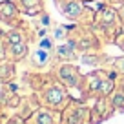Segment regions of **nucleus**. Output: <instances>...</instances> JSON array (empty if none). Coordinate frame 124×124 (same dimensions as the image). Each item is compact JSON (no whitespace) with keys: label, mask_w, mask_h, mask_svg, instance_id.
<instances>
[{"label":"nucleus","mask_w":124,"mask_h":124,"mask_svg":"<svg viewBox=\"0 0 124 124\" xmlns=\"http://www.w3.org/2000/svg\"><path fill=\"white\" fill-rule=\"evenodd\" d=\"M60 124H93L91 109H88L84 104H78V102H70L68 108L62 111Z\"/></svg>","instance_id":"obj_1"},{"label":"nucleus","mask_w":124,"mask_h":124,"mask_svg":"<svg viewBox=\"0 0 124 124\" xmlns=\"http://www.w3.org/2000/svg\"><path fill=\"white\" fill-rule=\"evenodd\" d=\"M66 91L60 88V86H49V88L46 89V91L42 93V101L46 106H49V108H60L64 102H66Z\"/></svg>","instance_id":"obj_2"},{"label":"nucleus","mask_w":124,"mask_h":124,"mask_svg":"<svg viewBox=\"0 0 124 124\" xmlns=\"http://www.w3.org/2000/svg\"><path fill=\"white\" fill-rule=\"evenodd\" d=\"M113 104H111V101L108 102V99L106 97H102L101 101L95 104V108H93V111H91V122L93 124H97L99 120H104V119H108L109 115H111V111H113Z\"/></svg>","instance_id":"obj_3"},{"label":"nucleus","mask_w":124,"mask_h":124,"mask_svg":"<svg viewBox=\"0 0 124 124\" xmlns=\"http://www.w3.org/2000/svg\"><path fill=\"white\" fill-rule=\"evenodd\" d=\"M16 15H18V11H16V6L13 4L11 0H2L0 2V20L6 24H13L16 18Z\"/></svg>","instance_id":"obj_4"},{"label":"nucleus","mask_w":124,"mask_h":124,"mask_svg":"<svg viewBox=\"0 0 124 124\" xmlns=\"http://www.w3.org/2000/svg\"><path fill=\"white\" fill-rule=\"evenodd\" d=\"M27 53V46L26 40H18V42H8V47H6V55H9L11 60H20L24 58Z\"/></svg>","instance_id":"obj_5"},{"label":"nucleus","mask_w":124,"mask_h":124,"mask_svg":"<svg viewBox=\"0 0 124 124\" xmlns=\"http://www.w3.org/2000/svg\"><path fill=\"white\" fill-rule=\"evenodd\" d=\"M58 77H60V80L64 82V84H68V86H77L78 80H80L77 68H73V66H62L60 71H58Z\"/></svg>","instance_id":"obj_6"},{"label":"nucleus","mask_w":124,"mask_h":124,"mask_svg":"<svg viewBox=\"0 0 124 124\" xmlns=\"http://www.w3.org/2000/svg\"><path fill=\"white\" fill-rule=\"evenodd\" d=\"M15 77V66L13 62L0 60V82H9Z\"/></svg>","instance_id":"obj_7"},{"label":"nucleus","mask_w":124,"mask_h":124,"mask_svg":"<svg viewBox=\"0 0 124 124\" xmlns=\"http://www.w3.org/2000/svg\"><path fill=\"white\" fill-rule=\"evenodd\" d=\"M20 6H22V9L26 13H29V15H37V13L40 11V0H20Z\"/></svg>","instance_id":"obj_8"},{"label":"nucleus","mask_w":124,"mask_h":124,"mask_svg":"<svg viewBox=\"0 0 124 124\" xmlns=\"http://www.w3.org/2000/svg\"><path fill=\"white\" fill-rule=\"evenodd\" d=\"M47 60H49V51L47 49H42V47H39V49L33 53V64L35 66H44V64H47Z\"/></svg>","instance_id":"obj_9"},{"label":"nucleus","mask_w":124,"mask_h":124,"mask_svg":"<svg viewBox=\"0 0 124 124\" xmlns=\"http://www.w3.org/2000/svg\"><path fill=\"white\" fill-rule=\"evenodd\" d=\"M33 122L35 124H53V117L46 109H39L35 113V117H33Z\"/></svg>","instance_id":"obj_10"},{"label":"nucleus","mask_w":124,"mask_h":124,"mask_svg":"<svg viewBox=\"0 0 124 124\" xmlns=\"http://www.w3.org/2000/svg\"><path fill=\"white\" fill-rule=\"evenodd\" d=\"M111 104L115 109H124V91H115L111 93Z\"/></svg>","instance_id":"obj_11"},{"label":"nucleus","mask_w":124,"mask_h":124,"mask_svg":"<svg viewBox=\"0 0 124 124\" xmlns=\"http://www.w3.org/2000/svg\"><path fill=\"white\" fill-rule=\"evenodd\" d=\"M71 55H73V42H70L68 46L58 47V57H62V58H70Z\"/></svg>","instance_id":"obj_12"},{"label":"nucleus","mask_w":124,"mask_h":124,"mask_svg":"<svg viewBox=\"0 0 124 124\" xmlns=\"http://www.w3.org/2000/svg\"><path fill=\"white\" fill-rule=\"evenodd\" d=\"M6 99H8V89H6L4 82H0V104H4Z\"/></svg>","instance_id":"obj_13"},{"label":"nucleus","mask_w":124,"mask_h":124,"mask_svg":"<svg viewBox=\"0 0 124 124\" xmlns=\"http://www.w3.org/2000/svg\"><path fill=\"white\" fill-rule=\"evenodd\" d=\"M40 47L49 51V49H51V40H49V39H42V40H40Z\"/></svg>","instance_id":"obj_14"},{"label":"nucleus","mask_w":124,"mask_h":124,"mask_svg":"<svg viewBox=\"0 0 124 124\" xmlns=\"http://www.w3.org/2000/svg\"><path fill=\"white\" fill-rule=\"evenodd\" d=\"M8 124H26V122H24L20 117H13V119H9V122H8Z\"/></svg>","instance_id":"obj_15"},{"label":"nucleus","mask_w":124,"mask_h":124,"mask_svg":"<svg viewBox=\"0 0 124 124\" xmlns=\"http://www.w3.org/2000/svg\"><path fill=\"white\" fill-rule=\"evenodd\" d=\"M115 66L119 68V70L124 71V58H119V60H115Z\"/></svg>","instance_id":"obj_16"},{"label":"nucleus","mask_w":124,"mask_h":124,"mask_svg":"<svg viewBox=\"0 0 124 124\" xmlns=\"http://www.w3.org/2000/svg\"><path fill=\"white\" fill-rule=\"evenodd\" d=\"M4 57H6V47H4V44L0 42V60H4Z\"/></svg>","instance_id":"obj_17"},{"label":"nucleus","mask_w":124,"mask_h":124,"mask_svg":"<svg viewBox=\"0 0 124 124\" xmlns=\"http://www.w3.org/2000/svg\"><path fill=\"white\" fill-rule=\"evenodd\" d=\"M55 37H57V39L64 37V29H55Z\"/></svg>","instance_id":"obj_18"},{"label":"nucleus","mask_w":124,"mask_h":124,"mask_svg":"<svg viewBox=\"0 0 124 124\" xmlns=\"http://www.w3.org/2000/svg\"><path fill=\"white\" fill-rule=\"evenodd\" d=\"M120 89H122V91H124V82H122V86H120Z\"/></svg>","instance_id":"obj_19"},{"label":"nucleus","mask_w":124,"mask_h":124,"mask_svg":"<svg viewBox=\"0 0 124 124\" xmlns=\"http://www.w3.org/2000/svg\"><path fill=\"white\" fill-rule=\"evenodd\" d=\"M2 35H4V33H2V29H0V39H2Z\"/></svg>","instance_id":"obj_20"}]
</instances>
